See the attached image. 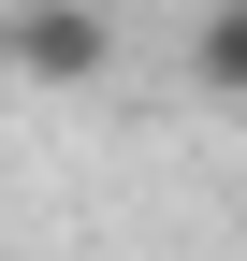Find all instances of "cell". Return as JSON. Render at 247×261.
Returning <instances> with one entry per match:
<instances>
[{
  "label": "cell",
  "instance_id": "1",
  "mask_svg": "<svg viewBox=\"0 0 247 261\" xmlns=\"http://www.w3.org/2000/svg\"><path fill=\"white\" fill-rule=\"evenodd\" d=\"M0 58H15L29 87H102L116 73V15L102 0H15V15H0Z\"/></svg>",
  "mask_w": 247,
  "mask_h": 261
},
{
  "label": "cell",
  "instance_id": "2",
  "mask_svg": "<svg viewBox=\"0 0 247 261\" xmlns=\"http://www.w3.org/2000/svg\"><path fill=\"white\" fill-rule=\"evenodd\" d=\"M189 87L204 102H247V0H204L189 15Z\"/></svg>",
  "mask_w": 247,
  "mask_h": 261
}]
</instances>
